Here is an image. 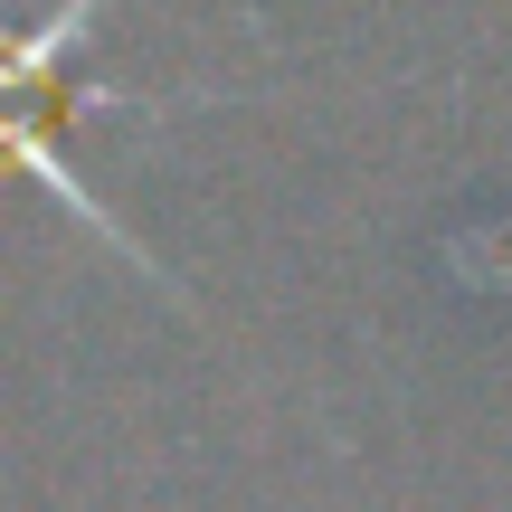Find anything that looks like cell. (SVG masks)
I'll return each instance as SVG.
<instances>
[{
	"label": "cell",
	"mask_w": 512,
	"mask_h": 512,
	"mask_svg": "<svg viewBox=\"0 0 512 512\" xmlns=\"http://www.w3.org/2000/svg\"><path fill=\"white\" fill-rule=\"evenodd\" d=\"M76 105H143V95H133V86H76V76H48V86L0 95V190H10V181H38V190H48V200L76 219V228H95L105 247H124V256H133V275L171 285V275L152 266V247H143V238H124V219H114V209H105V200H95V190L67 171V152H57V143H67ZM171 294H181V285H171Z\"/></svg>",
	"instance_id": "obj_1"
}]
</instances>
